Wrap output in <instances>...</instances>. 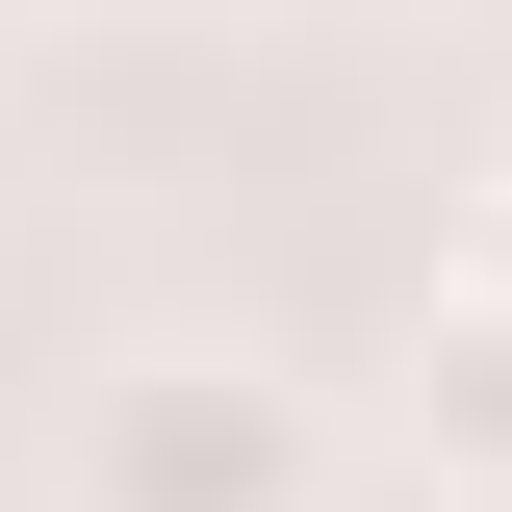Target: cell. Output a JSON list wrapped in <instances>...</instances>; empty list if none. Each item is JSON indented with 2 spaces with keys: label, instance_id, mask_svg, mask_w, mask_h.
Returning <instances> with one entry per match:
<instances>
[{
  "label": "cell",
  "instance_id": "2",
  "mask_svg": "<svg viewBox=\"0 0 512 512\" xmlns=\"http://www.w3.org/2000/svg\"><path fill=\"white\" fill-rule=\"evenodd\" d=\"M410 461H436V487H512V282H436V333H410Z\"/></svg>",
  "mask_w": 512,
  "mask_h": 512
},
{
  "label": "cell",
  "instance_id": "1",
  "mask_svg": "<svg viewBox=\"0 0 512 512\" xmlns=\"http://www.w3.org/2000/svg\"><path fill=\"white\" fill-rule=\"evenodd\" d=\"M77 512H333V410L231 333H154L77 384Z\"/></svg>",
  "mask_w": 512,
  "mask_h": 512
},
{
  "label": "cell",
  "instance_id": "3",
  "mask_svg": "<svg viewBox=\"0 0 512 512\" xmlns=\"http://www.w3.org/2000/svg\"><path fill=\"white\" fill-rule=\"evenodd\" d=\"M461 282H512V180H487V256H461Z\"/></svg>",
  "mask_w": 512,
  "mask_h": 512
}]
</instances>
